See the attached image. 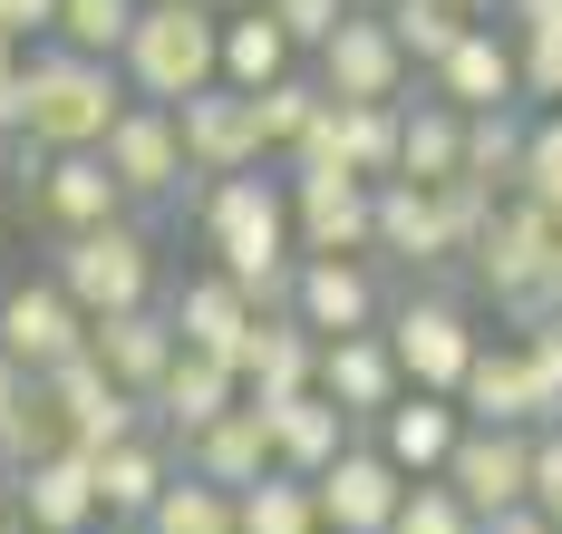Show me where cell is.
Instances as JSON below:
<instances>
[{"mask_svg":"<svg viewBox=\"0 0 562 534\" xmlns=\"http://www.w3.org/2000/svg\"><path fill=\"white\" fill-rule=\"evenodd\" d=\"M194 224H204V253H214V272H224V282H243L262 311H291L301 243H291V185H281L272 166L194 185Z\"/></svg>","mask_w":562,"mask_h":534,"instance_id":"1","label":"cell"},{"mask_svg":"<svg viewBox=\"0 0 562 534\" xmlns=\"http://www.w3.org/2000/svg\"><path fill=\"white\" fill-rule=\"evenodd\" d=\"M116 78L146 108H184V98L224 88V20L204 0H146L136 30H126V49H116Z\"/></svg>","mask_w":562,"mask_h":534,"instance_id":"2","label":"cell"},{"mask_svg":"<svg viewBox=\"0 0 562 534\" xmlns=\"http://www.w3.org/2000/svg\"><path fill=\"white\" fill-rule=\"evenodd\" d=\"M136 98H126V78L108 59H78V49H30V88H20V136L30 146H49V156H88V146H108V126L126 118Z\"/></svg>","mask_w":562,"mask_h":534,"instance_id":"3","label":"cell"},{"mask_svg":"<svg viewBox=\"0 0 562 534\" xmlns=\"http://www.w3.org/2000/svg\"><path fill=\"white\" fill-rule=\"evenodd\" d=\"M465 272H475V292L524 331V321L562 311V224L543 214V204L505 194V204H495V224H485V243L465 253Z\"/></svg>","mask_w":562,"mask_h":534,"instance_id":"4","label":"cell"},{"mask_svg":"<svg viewBox=\"0 0 562 534\" xmlns=\"http://www.w3.org/2000/svg\"><path fill=\"white\" fill-rule=\"evenodd\" d=\"M49 282L78 301L88 321L166 301V263H156V234H146V214H126V224H98V234H58Z\"/></svg>","mask_w":562,"mask_h":534,"instance_id":"5","label":"cell"},{"mask_svg":"<svg viewBox=\"0 0 562 534\" xmlns=\"http://www.w3.org/2000/svg\"><path fill=\"white\" fill-rule=\"evenodd\" d=\"M389 351L397 369H407V389H437V399H456L465 389V369H475V351H485V331H475V301L447 282H407V292L389 301Z\"/></svg>","mask_w":562,"mask_h":534,"instance_id":"6","label":"cell"},{"mask_svg":"<svg viewBox=\"0 0 562 534\" xmlns=\"http://www.w3.org/2000/svg\"><path fill=\"white\" fill-rule=\"evenodd\" d=\"M108 176L126 185V214H166V204H194V166H184V126H175V108H126V118L108 126Z\"/></svg>","mask_w":562,"mask_h":534,"instance_id":"7","label":"cell"},{"mask_svg":"<svg viewBox=\"0 0 562 534\" xmlns=\"http://www.w3.org/2000/svg\"><path fill=\"white\" fill-rule=\"evenodd\" d=\"M291 321L311 341H349V331H379L389 321V282H379V253H301L291 272Z\"/></svg>","mask_w":562,"mask_h":534,"instance_id":"8","label":"cell"},{"mask_svg":"<svg viewBox=\"0 0 562 534\" xmlns=\"http://www.w3.org/2000/svg\"><path fill=\"white\" fill-rule=\"evenodd\" d=\"M40 399H49V427H58V447H78V457H108V447H126L136 427H156L146 418V399H126L98 359L78 351V359H58L49 379H40Z\"/></svg>","mask_w":562,"mask_h":534,"instance_id":"9","label":"cell"},{"mask_svg":"<svg viewBox=\"0 0 562 534\" xmlns=\"http://www.w3.org/2000/svg\"><path fill=\"white\" fill-rule=\"evenodd\" d=\"M311 78H321L330 98H359V108H407V98H417V68H407V49L389 40L379 10H349L330 30V49L311 59Z\"/></svg>","mask_w":562,"mask_h":534,"instance_id":"10","label":"cell"},{"mask_svg":"<svg viewBox=\"0 0 562 534\" xmlns=\"http://www.w3.org/2000/svg\"><path fill=\"white\" fill-rule=\"evenodd\" d=\"M427 98H447L456 118H485V108H524V49H514L505 20H475L465 40H456L447 59L417 78Z\"/></svg>","mask_w":562,"mask_h":534,"instance_id":"11","label":"cell"},{"mask_svg":"<svg viewBox=\"0 0 562 534\" xmlns=\"http://www.w3.org/2000/svg\"><path fill=\"white\" fill-rule=\"evenodd\" d=\"M379 263L417 272V282H447L456 263H465L456 214H447V194H437V185H407V176L379 185Z\"/></svg>","mask_w":562,"mask_h":534,"instance_id":"12","label":"cell"},{"mask_svg":"<svg viewBox=\"0 0 562 534\" xmlns=\"http://www.w3.org/2000/svg\"><path fill=\"white\" fill-rule=\"evenodd\" d=\"M291 243L301 253H379V185L369 176H291Z\"/></svg>","mask_w":562,"mask_h":534,"instance_id":"13","label":"cell"},{"mask_svg":"<svg viewBox=\"0 0 562 534\" xmlns=\"http://www.w3.org/2000/svg\"><path fill=\"white\" fill-rule=\"evenodd\" d=\"M10 515L30 534H108V515H98V457L49 447V457L10 467Z\"/></svg>","mask_w":562,"mask_h":534,"instance_id":"14","label":"cell"},{"mask_svg":"<svg viewBox=\"0 0 562 534\" xmlns=\"http://www.w3.org/2000/svg\"><path fill=\"white\" fill-rule=\"evenodd\" d=\"M447 486L485 525L514 515V505H533V427H475L465 418V437H456V457H447Z\"/></svg>","mask_w":562,"mask_h":534,"instance_id":"15","label":"cell"},{"mask_svg":"<svg viewBox=\"0 0 562 534\" xmlns=\"http://www.w3.org/2000/svg\"><path fill=\"white\" fill-rule=\"evenodd\" d=\"M78 351H88V311L58 292L49 272L0 292V359H20L30 379H49L58 359H78Z\"/></svg>","mask_w":562,"mask_h":534,"instance_id":"16","label":"cell"},{"mask_svg":"<svg viewBox=\"0 0 562 534\" xmlns=\"http://www.w3.org/2000/svg\"><path fill=\"white\" fill-rule=\"evenodd\" d=\"M311 486H321V525H330V534H389L417 476H397L389 457L369 447V437H349V447H339V457L311 476Z\"/></svg>","mask_w":562,"mask_h":534,"instance_id":"17","label":"cell"},{"mask_svg":"<svg viewBox=\"0 0 562 534\" xmlns=\"http://www.w3.org/2000/svg\"><path fill=\"white\" fill-rule=\"evenodd\" d=\"M175 126H184V166H194V185L272 166L262 118H252V98H243V88H204V98H184V108H175Z\"/></svg>","mask_w":562,"mask_h":534,"instance_id":"18","label":"cell"},{"mask_svg":"<svg viewBox=\"0 0 562 534\" xmlns=\"http://www.w3.org/2000/svg\"><path fill=\"white\" fill-rule=\"evenodd\" d=\"M166 311H175V341H184V351L233 359V369H243L252 331H262V301L243 292V282H224L214 263H204V272H184V282H166Z\"/></svg>","mask_w":562,"mask_h":534,"instance_id":"19","label":"cell"},{"mask_svg":"<svg viewBox=\"0 0 562 534\" xmlns=\"http://www.w3.org/2000/svg\"><path fill=\"white\" fill-rule=\"evenodd\" d=\"M321 399H330L349 427H379V418L407 399V369H397L389 331H349V341H321Z\"/></svg>","mask_w":562,"mask_h":534,"instance_id":"20","label":"cell"},{"mask_svg":"<svg viewBox=\"0 0 562 534\" xmlns=\"http://www.w3.org/2000/svg\"><path fill=\"white\" fill-rule=\"evenodd\" d=\"M175 476H184V447H175L166 427H136L126 447H108V457H98V515H108V534L146 525V515L166 505Z\"/></svg>","mask_w":562,"mask_h":534,"instance_id":"21","label":"cell"},{"mask_svg":"<svg viewBox=\"0 0 562 534\" xmlns=\"http://www.w3.org/2000/svg\"><path fill=\"white\" fill-rule=\"evenodd\" d=\"M30 194V214L49 224V234H98V224H126V185L108 176V156L88 146V156H49L40 185H20Z\"/></svg>","mask_w":562,"mask_h":534,"instance_id":"22","label":"cell"},{"mask_svg":"<svg viewBox=\"0 0 562 534\" xmlns=\"http://www.w3.org/2000/svg\"><path fill=\"white\" fill-rule=\"evenodd\" d=\"M175 351H184V341H175V311H166V301H146V311H108V321H88V359L108 369V379L126 389V399H156V379L175 369Z\"/></svg>","mask_w":562,"mask_h":534,"instance_id":"23","label":"cell"},{"mask_svg":"<svg viewBox=\"0 0 562 534\" xmlns=\"http://www.w3.org/2000/svg\"><path fill=\"white\" fill-rule=\"evenodd\" d=\"M233 409H243V369H233V359H204V351H175V369L156 379V399H146V418L166 427L175 447L204 437V427L233 418Z\"/></svg>","mask_w":562,"mask_h":534,"instance_id":"24","label":"cell"},{"mask_svg":"<svg viewBox=\"0 0 562 534\" xmlns=\"http://www.w3.org/2000/svg\"><path fill=\"white\" fill-rule=\"evenodd\" d=\"M379 457H389L397 476H447V457H456V437H465V409L456 399H437V389H407L379 427H359Z\"/></svg>","mask_w":562,"mask_h":534,"instance_id":"25","label":"cell"},{"mask_svg":"<svg viewBox=\"0 0 562 534\" xmlns=\"http://www.w3.org/2000/svg\"><path fill=\"white\" fill-rule=\"evenodd\" d=\"M456 409L475 418V427H543V399H533V369H524V341H485L475 369H465V389H456Z\"/></svg>","mask_w":562,"mask_h":534,"instance_id":"26","label":"cell"},{"mask_svg":"<svg viewBox=\"0 0 562 534\" xmlns=\"http://www.w3.org/2000/svg\"><path fill=\"white\" fill-rule=\"evenodd\" d=\"M252 409H262V427H272V467H291V476H321L339 447L359 437L321 389H301V399H252Z\"/></svg>","mask_w":562,"mask_h":534,"instance_id":"27","label":"cell"},{"mask_svg":"<svg viewBox=\"0 0 562 534\" xmlns=\"http://www.w3.org/2000/svg\"><path fill=\"white\" fill-rule=\"evenodd\" d=\"M301 389H321V341L291 311H262V331L243 351V399H301Z\"/></svg>","mask_w":562,"mask_h":534,"instance_id":"28","label":"cell"},{"mask_svg":"<svg viewBox=\"0 0 562 534\" xmlns=\"http://www.w3.org/2000/svg\"><path fill=\"white\" fill-rule=\"evenodd\" d=\"M184 467L204 476V486H233V496H243V486H262V476H272V427H262V409L243 399V409L214 418L204 437H184Z\"/></svg>","mask_w":562,"mask_h":534,"instance_id":"29","label":"cell"},{"mask_svg":"<svg viewBox=\"0 0 562 534\" xmlns=\"http://www.w3.org/2000/svg\"><path fill=\"white\" fill-rule=\"evenodd\" d=\"M397 176H407V185L465 176V118H456L447 98H427V88L397 108Z\"/></svg>","mask_w":562,"mask_h":534,"instance_id":"30","label":"cell"},{"mask_svg":"<svg viewBox=\"0 0 562 534\" xmlns=\"http://www.w3.org/2000/svg\"><path fill=\"white\" fill-rule=\"evenodd\" d=\"M291 68H311V59L281 40L272 10H243V20H224V88L262 98V88H272V78H291Z\"/></svg>","mask_w":562,"mask_h":534,"instance_id":"31","label":"cell"},{"mask_svg":"<svg viewBox=\"0 0 562 534\" xmlns=\"http://www.w3.org/2000/svg\"><path fill=\"white\" fill-rule=\"evenodd\" d=\"M524 136H533V108H485V118H465V185L514 194V176H524Z\"/></svg>","mask_w":562,"mask_h":534,"instance_id":"32","label":"cell"},{"mask_svg":"<svg viewBox=\"0 0 562 534\" xmlns=\"http://www.w3.org/2000/svg\"><path fill=\"white\" fill-rule=\"evenodd\" d=\"M58 427H49V399H40V379L20 369V359H0V476L30 467V457H49Z\"/></svg>","mask_w":562,"mask_h":534,"instance_id":"33","label":"cell"},{"mask_svg":"<svg viewBox=\"0 0 562 534\" xmlns=\"http://www.w3.org/2000/svg\"><path fill=\"white\" fill-rule=\"evenodd\" d=\"M136 534H243V496H233V486H204V476L184 467L166 486V505H156Z\"/></svg>","mask_w":562,"mask_h":534,"instance_id":"34","label":"cell"},{"mask_svg":"<svg viewBox=\"0 0 562 534\" xmlns=\"http://www.w3.org/2000/svg\"><path fill=\"white\" fill-rule=\"evenodd\" d=\"M243 534H330L321 525V486L272 467L262 486H243Z\"/></svg>","mask_w":562,"mask_h":534,"instance_id":"35","label":"cell"},{"mask_svg":"<svg viewBox=\"0 0 562 534\" xmlns=\"http://www.w3.org/2000/svg\"><path fill=\"white\" fill-rule=\"evenodd\" d=\"M379 20H389V40H397V49H407V68H417V78H427V68H437V59H447V49H456V40L475 30V20H465L456 0H389Z\"/></svg>","mask_w":562,"mask_h":534,"instance_id":"36","label":"cell"},{"mask_svg":"<svg viewBox=\"0 0 562 534\" xmlns=\"http://www.w3.org/2000/svg\"><path fill=\"white\" fill-rule=\"evenodd\" d=\"M321 108H330V88H321L311 68H291V78H272V88L252 98V118H262V146H272V166L291 156V146H301V136H311V126H321Z\"/></svg>","mask_w":562,"mask_h":534,"instance_id":"37","label":"cell"},{"mask_svg":"<svg viewBox=\"0 0 562 534\" xmlns=\"http://www.w3.org/2000/svg\"><path fill=\"white\" fill-rule=\"evenodd\" d=\"M136 10L146 0H58V49H78V59H108L116 68V49H126V30H136Z\"/></svg>","mask_w":562,"mask_h":534,"instance_id":"38","label":"cell"},{"mask_svg":"<svg viewBox=\"0 0 562 534\" xmlns=\"http://www.w3.org/2000/svg\"><path fill=\"white\" fill-rule=\"evenodd\" d=\"M389 534H485V515H475V505L456 496L447 476H417V486H407V505H397V525H389Z\"/></svg>","mask_w":562,"mask_h":534,"instance_id":"39","label":"cell"},{"mask_svg":"<svg viewBox=\"0 0 562 534\" xmlns=\"http://www.w3.org/2000/svg\"><path fill=\"white\" fill-rule=\"evenodd\" d=\"M524 204L562 214V108H533V136H524V176H514Z\"/></svg>","mask_w":562,"mask_h":534,"instance_id":"40","label":"cell"},{"mask_svg":"<svg viewBox=\"0 0 562 534\" xmlns=\"http://www.w3.org/2000/svg\"><path fill=\"white\" fill-rule=\"evenodd\" d=\"M514 341H524V369H533V399H543V427H562V311L524 321Z\"/></svg>","mask_w":562,"mask_h":534,"instance_id":"41","label":"cell"},{"mask_svg":"<svg viewBox=\"0 0 562 534\" xmlns=\"http://www.w3.org/2000/svg\"><path fill=\"white\" fill-rule=\"evenodd\" d=\"M262 10L281 20V40H291L301 59H321V49H330V30L349 20V0H262Z\"/></svg>","mask_w":562,"mask_h":534,"instance_id":"42","label":"cell"},{"mask_svg":"<svg viewBox=\"0 0 562 534\" xmlns=\"http://www.w3.org/2000/svg\"><path fill=\"white\" fill-rule=\"evenodd\" d=\"M533 515L562 525V427H533Z\"/></svg>","mask_w":562,"mask_h":534,"instance_id":"43","label":"cell"},{"mask_svg":"<svg viewBox=\"0 0 562 534\" xmlns=\"http://www.w3.org/2000/svg\"><path fill=\"white\" fill-rule=\"evenodd\" d=\"M49 30H58V0H0V40L49 49Z\"/></svg>","mask_w":562,"mask_h":534,"instance_id":"44","label":"cell"},{"mask_svg":"<svg viewBox=\"0 0 562 534\" xmlns=\"http://www.w3.org/2000/svg\"><path fill=\"white\" fill-rule=\"evenodd\" d=\"M20 88H30V49L0 40V136H20Z\"/></svg>","mask_w":562,"mask_h":534,"instance_id":"45","label":"cell"},{"mask_svg":"<svg viewBox=\"0 0 562 534\" xmlns=\"http://www.w3.org/2000/svg\"><path fill=\"white\" fill-rule=\"evenodd\" d=\"M495 20H505L514 40H562V0H505Z\"/></svg>","mask_w":562,"mask_h":534,"instance_id":"46","label":"cell"},{"mask_svg":"<svg viewBox=\"0 0 562 534\" xmlns=\"http://www.w3.org/2000/svg\"><path fill=\"white\" fill-rule=\"evenodd\" d=\"M485 534H562V525H553V515H533V505H514V515H495Z\"/></svg>","mask_w":562,"mask_h":534,"instance_id":"47","label":"cell"},{"mask_svg":"<svg viewBox=\"0 0 562 534\" xmlns=\"http://www.w3.org/2000/svg\"><path fill=\"white\" fill-rule=\"evenodd\" d=\"M204 10H214V20H243V10H262V0H204Z\"/></svg>","mask_w":562,"mask_h":534,"instance_id":"48","label":"cell"},{"mask_svg":"<svg viewBox=\"0 0 562 534\" xmlns=\"http://www.w3.org/2000/svg\"><path fill=\"white\" fill-rule=\"evenodd\" d=\"M456 10H465V20H495V10H505V0H456Z\"/></svg>","mask_w":562,"mask_h":534,"instance_id":"49","label":"cell"},{"mask_svg":"<svg viewBox=\"0 0 562 534\" xmlns=\"http://www.w3.org/2000/svg\"><path fill=\"white\" fill-rule=\"evenodd\" d=\"M0 534H30V525H20V515H0Z\"/></svg>","mask_w":562,"mask_h":534,"instance_id":"50","label":"cell"},{"mask_svg":"<svg viewBox=\"0 0 562 534\" xmlns=\"http://www.w3.org/2000/svg\"><path fill=\"white\" fill-rule=\"evenodd\" d=\"M349 10H389V0H349Z\"/></svg>","mask_w":562,"mask_h":534,"instance_id":"51","label":"cell"},{"mask_svg":"<svg viewBox=\"0 0 562 534\" xmlns=\"http://www.w3.org/2000/svg\"><path fill=\"white\" fill-rule=\"evenodd\" d=\"M0 515H10V476H0Z\"/></svg>","mask_w":562,"mask_h":534,"instance_id":"52","label":"cell"},{"mask_svg":"<svg viewBox=\"0 0 562 534\" xmlns=\"http://www.w3.org/2000/svg\"><path fill=\"white\" fill-rule=\"evenodd\" d=\"M0 166H10V136H0Z\"/></svg>","mask_w":562,"mask_h":534,"instance_id":"53","label":"cell"},{"mask_svg":"<svg viewBox=\"0 0 562 534\" xmlns=\"http://www.w3.org/2000/svg\"><path fill=\"white\" fill-rule=\"evenodd\" d=\"M553 224H562V214H553Z\"/></svg>","mask_w":562,"mask_h":534,"instance_id":"54","label":"cell"},{"mask_svg":"<svg viewBox=\"0 0 562 534\" xmlns=\"http://www.w3.org/2000/svg\"><path fill=\"white\" fill-rule=\"evenodd\" d=\"M126 534H136V525H126Z\"/></svg>","mask_w":562,"mask_h":534,"instance_id":"55","label":"cell"}]
</instances>
